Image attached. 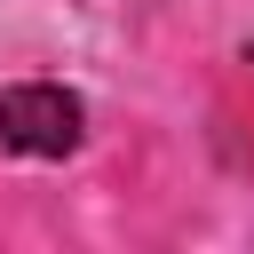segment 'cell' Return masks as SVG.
Instances as JSON below:
<instances>
[{
  "mask_svg": "<svg viewBox=\"0 0 254 254\" xmlns=\"http://www.w3.org/2000/svg\"><path fill=\"white\" fill-rule=\"evenodd\" d=\"M79 95H64V87H8L0 95V143L8 151H24V159H64L71 143H79Z\"/></svg>",
  "mask_w": 254,
  "mask_h": 254,
  "instance_id": "1",
  "label": "cell"
}]
</instances>
